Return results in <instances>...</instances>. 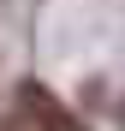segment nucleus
<instances>
[{
    "label": "nucleus",
    "mask_w": 125,
    "mask_h": 131,
    "mask_svg": "<svg viewBox=\"0 0 125 131\" xmlns=\"http://www.w3.org/2000/svg\"><path fill=\"white\" fill-rule=\"evenodd\" d=\"M0 131H89L83 119H72L66 107L54 101V90H42V83H18L12 95V113Z\"/></svg>",
    "instance_id": "1"
}]
</instances>
